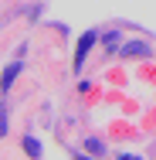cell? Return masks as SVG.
Here are the masks:
<instances>
[{
  "instance_id": "obj_3",
  "label": "cell",
  "mask_w": 156,
  "mask_h": 160,
  "mask_svg": "<svg viewBox=\"0 0 156 160\" xmlns=\"http://www.w3.org/2000/svg\"><path fill=\"white\" fill-rule=\"evenodd\" d=\"M125 55H129V58H139V55H146V44H129Z\"/></svg>"
},
{
  "instance_id": "obj_2",
  "label": "cell",
  "mask_w": 156,
  "mask_h": 160,
  "mask_svg": "<svg viewBox=\"0 0 156 160\" xmlns=\"http://www.w3.org/2000/svg\"><path fill=\"white\" fill-rule=\"evenodd\" d=\"M17 72H21V65H10V68H7L3 75H0V85H3V92H7L10 85H14V78H17Z\"/></svg>"
},
{
  "instance_id": "obj_1",
  "label": "cell",
  "mask_w": 156,
  "mask_h": 160,
  "mask_svg": "<svg viewBox=\"0 0 156 160\" xmlns=\"http://www.w3.org/2000/svg\"><path fill=\"white\" fill-rule=\"evenodd\" d=\"M92 44H95V34H92V31L78 38V48H75V68H82V62H85V55H88Z\"/></svg>"
},
{
  "instance_id": "obj_6",
  "label": "cell",
  "mask_w": 156,
  "mask_h": 160,
  "mask_svg": "<svg viewBox=\"0 0 156 160\" xmlns=\"http://www.w3.org/2000/svg\"><path fill=\"white\" fill-rule=\"evenodd\" d=\"M78 160H88V157H78Z\"/></svg>"
},
{
  "instance_id": "obj_4",
  "label": "cell",
  "mask_w": 156,
  "mask_h": 160,
  "mask_svg": "<svg viewBox=\"0 0 156 160\" xmlns=\"http://www.w3.org/2000/svg\"><path fill=\"white\" fill-rule=\"evenodd\" d=\"M24 147H27V153H34V157H37V153H41V150H37V143H34V140H24Z\"/></svg>"
},
{
  "instance_id": "obj_5",
  "label": "cell",
  "mask_w": 156,
  "mask_h": 160,
  "mask_svg": "<svg viewBox=\"0 0 156 160\" xmlns=\"http://www.w3.org/2000/svg\"><path fill=\"white\" fill-rule=\"evenodd\" d=\"M119 160H139V157H119Z\"/></svg>"
}]
</instances>
